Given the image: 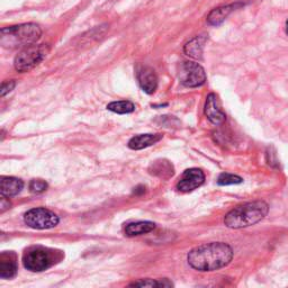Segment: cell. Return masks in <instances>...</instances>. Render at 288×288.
I'll return each mask as SVG.
<instances>
[{
  "label": "cell",
  "instance_id": "3957f363",
  "mask_svg": "<svg viewBox=\"0 0 288 288\" xmlns=\"http://www.w3.org/2000/svg\"><path fill=\"white\" fill-rule=\"evenodd\" d=\"M0 43L4 48H27L39 41L42 31L34 23H26L15 26L4 27L0 32Z\"/></svg>",
  "mask_w": 288,
  "mask_h": 288
},
{
  "label": "cell",
  "instance_id": "ffe728a7",
  "mask_svg": "<svg viewBox=\"0 0 288 288\" xmlns=\"http://www.w3.org/2000/svg\"><path fill=\"white\" fill-rule=\"evenodd\" d=\"M46 188H48V184H46V181L42 179H33L30 183L31 192L34 194L43 193L44 190H46Z\"/></svg>",
  "mask_w": 288,
  "mask_h": 288
},
{
  "label": "cell",
  "instance_id": "ac0fdd59",
  "mask_svg": "<svg viewBox=\"0 0 288 288\" xmlns=\"http://www.w3.org/2000/svg\"><path fill=\"white\" fill-rule=\"evenodd\" d=\"M152 167H153V171H151V174L153 175L160 176V177H164V178H167V176L165 174L168 175V177L174 175L173 166H171L168 161H165V160L157 161L155 165H152Z\"/></svg>",
  "mask_w": 288,
  "mask_h": 288
},
{
  "label": "cell",
  "instance_id": "5bb4252c",
  "mask_svg": "<svg viewBox=\"0 0 288 288\" xmlns=\"http://www.w3.org/2000/svg\"><path fill=\"white\" fill-rule=\"evenodd\" d=\"M205 42H206V36L204 35L194 37L193 40H190L188 43L185 45L184 48L185 53L193 59H201Z\"/></svg>",
  "mask_w": 288,
  "mask_h": 288
},
{
  "label": "cell",
  "instance_id": "5b68a950",
  "mask_svg": "<svg viewBox=\"0 0 288 288\" xmlns=\"http://www.w3.org/2000/svg\"><path fill=\"white\" fill-rule=\"evenodd\" d=\"M23 263L30 271H44L54 263V253L43 247H32L23 255Z\"/></svg>",
  "mask_w": 288,
  "mask_h": 288
},
{
  "label": "cell",
  "instance_id": "30bf717a",
  "mask_svg": "<svg viewBox=\"0 0 288 288\" xmlns=\"http://www.w3.org/2000/svg\"><path fill=\"white\" fill-rule=\"evenodd\" d=\"M205 115L211 123L214 125H221L225 122V114L222 110L220 101L215 94H210L205 103Z\"/></svg>",
  "mask_w": 288,
  "mask_h": 288
},
{
  "label": "cell",
  "instance_id": "2e32d148",
  "mask_svg": "<svg viewBox=\"0 0 288 288\" xmlns=\"http://www.w3.org/2000/svg\"><path fill=\"white\" fill-rule=\"evenodd\" d=\"M235 8L234 5H229V6H222L213 9V11L208 14L207 22L211 25H220L221 23L229 16V14Z\"/></svg>",
  "mask_w": 288,
  "mask_h": 288
},
{
  "label": "cell",
  "instance_id": "8992f818",
  "mask_svg": "<svg viewBox=\"0 0 288 288\" xmlns=\"http://www.w3.org/2000/svg\"><path fill=\"white\" fill-rule=\"evenodd\" d=\"M27 226L35 230H48L59 224V217L46 208H32L24 215Z\"/></svg>",
  "mask_w": 288,
  "mask_h": 288
},
{
  "label": "cell",
  "instance_id": "6da1fadb",
  "mask_svg": "<svg viewBox=\"0 0 288 288\" xmlns=\"http://www.w3.org/2000/svg\"><path fill=\"white\" fill-rule=\"evenodd\" d=\"M233 258V250L229 244L213 242L199 245L188 253V263L195 270L214 271L226 267Z\"/></svg>",
  "mask_w": 288,
  "mask_h": 288
},
{
  "label": "cell",
  "instance_id": "7a4b0ae2",
  "mask_svg": "<svg viewBox=\"0 0 288 288\" xmlns=\"http://www.w3.org/2000/svg\"><path fill=\"white\" fill-rule=\"evenodd\" d=\"M268 211V204L263 201L245 203L227 213L224 217V224L230 229H243L262 221Z\"/></svg>",
  "mask_w": 288,
  "mask_h": 288
},
{
  "label": "cell",
  "instance_id": "7402d4cb",
  "mask_svg": "<svg viewBox=\"0 0 288 288\" xmlns=\"http://www.w3.org/2000/svg\"><path fill=\"white\" fill-rule=\"evenodd\" d=\"M131 286H140V287H153V286H158V281L151 280V279H147V280H141V281H136L131 284Z\"/></svg>",
  "mask_w": 288,
  "mask_h": 288
},
{
  "label": "cell",
  "instance_id": "8fae6325",
  "mask_svg": "<svg viewBox=\"0 0 288 288\" xmlns=\"http://www.w3.org/2000/svg\"><path fill=\"white\" fill-rule=\"evenodd\" d=\"M17 272V262L15 254L5 252L0 255V277L3 279H11Z\"/></svg>",
  "mask_w": 288,
  "mask_h": 288
},
{
  "label": "cell",
  "instance_id": "d4e9b609",
  "mask_svg": "<svg viewBox=\"0 0 288 288\" xmlns=\"http://www.w3.org/2000/svg\"><path fill=\"white\" fill-rule=\"evenodd\" d=\"M286 32H287V34H288V21L286 22Z\"/></svg>",
  "mask_w": 288,
  "mask_h": 288
},
{
  "label": "cell",
  "instance_id": "cb8c5ba5",
  "mask_svg": "<svg viewBox=\"0 0 288 288\" xmlns=\"http://www.w3.org/2000/svg\"><path fill=\"white\" fill-rule=\"evenodd\" d=\"M173 282H170L168 279H161L158 281V287H171Z\"/></svg>",
  "mask_w": 288,
  "mask_h": 288
},
{
  "label": "cell",
  "instance_id": "7c38bea8",
  "mask_svg": "<svg viewBox=\"0 0 288 288\" xmlns=\"http://www.w3.org/2000/svg\"><path fill=\"white\" fill-rule=\"evenodd\" d=\"M24 187L23 181L15 177H2L0 178V193L2 196L11 197L20 194Z\"/></svg>",
  "mask_w": 288,
  "mask_h": 288
},
{
  "label": "cell",
  "instance_id": "603a6c76",
  "mask_svg": "<svg viewBox=\"0 0 288 288\" xmlns=\"http://www.w3.org/2000/svg\"><path fill=\"white\" fill-rule=\"evenodd\" d=\"M11 207V202L8 201L6 196L2 197V203H0V213H5V211Z\"/></svg>",
  "mask_w": 288,
  "mask_h": 288
},
{
  "label": "cell",
  "instance_id": "4fadbf2b",
  "mask_svg": "<svg viewBox=\"0 0 288 288\" xmlns=\"http://www.w3.org/2000/svg\"><path fill=\"white\" fill-rule=\"evenodd\" d=\"M162 138L160 134H141V135L134 136L128 142V147L133 150H141V149L151 147L153 144L159 142Z\"/></svg>",
  "mask_w": 288,
  "mask_h": 288
},
{
  "label": "cell",
  "instance_id": "ba28073f",
  "mask_svg": "<svg viewBox=\"0 0 288 288\" xmlns=\"http://www.w3.org/2000/svg\"><path fill=\"white\" fill-rule=\"evenodd\" d=\"M205 181V175L198 168H190L184 171L179 181L177 183V189L183 193L193 192L198 188Z\"/></svg>",
  "mask_w": 288,
  "mask_h": 288
},
{
  "label": "cell",
  "instance_id": "44dd1931",
  "mask_svg": "<svg viewBox=\"0 0 288 288\" xmlns=\"http://www.w3.org/2000/svg\"><path fill=\"white\" fill-rule=\"evenodd\" d=\"M14 87H15V81L14 80H9V81H4L3 85H2V92H0V95L2 97H4L8 92H11Z\"/></svg>",
  "mask_w": 288,
  "mask_h": 288
},
{
  "label": "cell",
  "instance_id": "d6986e66",
  "mask_svg": "<svg viewBox=\"0 0 288 288\" xmlns=\"http://www.w3.org/2000/svg\"><path fill=\"white\" fill-rule=\"evenodd\" d=\"M243 181V179L239 177L236 175H232V174H227V173H223L220 176H218L217 179V184L221 186H227V185H236V184H241Z\"/></svg>",
  "mask_w": 288,
  "mask_h": 288
},
{
  "label": "cell",
  "instance_id": "277c9868",
  "mask_svg": "<svg viewBox=\"0 0 288 288\" xmlns=\"http://www.w3.org/2000/svg\"><path fill=\"white\" fill-rule=\"evenodd\" d=\"M49 46L45 44L30 45L17 54L14 66L18 72H27L40 64L49 53Z\"/></svg>",
  "mask_w": 288,
  "mask_h": 288
},
{
  "label": "cell",
  "instance_id": "e0dca14e",
  "mask_svg": "<svg viewBox=\"0 0 288 288\" xmlns=\"http://www.w3.org/2000/svg\"><path fill=\"white\" fill-rule=\"evenodd\" d=\"M107 109L116 114H131L135 110V105L128 100L114 101L107 106Z\"/></svg>",
  "mask_w": 288,
  "mask_h": 288
},
{
  "label": "cell",
  "instance_id": "9a60e30c",
  "mask_svg": "<svg viewBox=\"0 0 288 288\" xmlns=\"http://www.w3.org/2000/svg\"><path fill=\"white\" fill-rule=\"evenodd\" d=\"M156 227V224L153 222L149 221H141L135 223H129V224L125 227V233L127 236H135L149 233V232L153 231Z\"/></svg>",
  "mask_w": 288,
  "mask_h": 288
},
{
  "label": "cell",
  "instance_id": "9c48e42d",
  "mask_svg": "<svg viewBox=\"0 0 288 288\" xmlns=\"http://www.w3.org/2000/svg\"><path fill=\"white\" fill-rule=\"evenodd\" d=\"M136 77L143 91L148 95H152L157 90L158 78L152 68L138 64L136 67Z\"/></svg>",
  "mask_w": 288,
  "mask_h": 288
},
{
  "label": "cell",
  "instance_id": "52a82bcc",
  "mask_svg": "<svg viewBox=\"0 0 288 288\" xmlns=\"http://www.w3.org/2000/svg\"><path fill=\"white\" fill-rule=\"evenodd\" d=\"M180 82L189 88L203 86L206 81V73L202 66L195 62H184L179 71Z\"/></svg>",
  "mask_w": 288,
  "mask_h": 288
}]
</instances>
